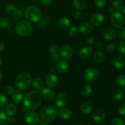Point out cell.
Wrapping results in <instances>:
<instances>
[{"mask_svg":"<svg viewBox=\"0 0 125 125\" xmlns=\"http://www.w3.org/2000/svg\"><path fill=\"white\" fill-rule=\"evenodd\" d=\"M68 33H69L70 36H76L78 33V28L76 26H73L70 27L69 29V31H68Z\"/></svg>","mask_w":125,"mask_h":125,"instance_id":"74e56055","label":"cell"},{"mask_svg":"<svg viewBox=\"0 0 125 125\" xmlns=\"http://www.w3.org/2000/svg\"><path fill=\"white\" fill-rule=\"evenodd\" d=\"M116 50V45L114 43H110L106 47V51L108 54H114Z\"/></svg>","mask_w":125,"mask_h":125,"instance_id":"e575fe53","label":"cell"},{"mask_svg":"<svg viewBox=\"0 0 125 125\" xmlns=\"http://www.w3.org/2000/svg\"><path fill=\"white\" fill-rule=\"evenodd\" d=\"M18 20H19V18H18V17H16L15 18H14V21H15V22H16V21H18Z\"/></svg>","mask_w":125,"mask_h":125,"instance_id":"91938a15","label":"cell"},{"mask_svg":"<svg viewBox=\"0 0 125 125\" xmlns=\"http://www.w3.org/2000/svg\"><path fill=\"white\" fill-rule=\"evenodd\" d=\"M15 89L11 85H7L4 89V94L7 96V95H12L14 93Z\"/></svg>","mask_w":125,"mask_h":125,"instance_id":"8d00e7d4","label":"cell"},{"mask_svg":"<svg viewBox=\"0 0 125 125\" xmlns=\"http://www.w3.org/2000/svg\"><path fill=\"white\" fill-rule=\"evenodd\" d=\"M73 6L76 10H83L87 6V0H73Z\"/></svg>","mask_w":125,"mask_h":125,"instance_id":"f1b7e54d","label":"cell"},{"mask_svg":"<svg viewBox=\"0 0 125 125\" xmlns=\"http://www.w3.org/2000/svg\"><path fill=\"white\" fill-rule=\"evenodd\" d=\"M12 100L14 103L20 104L23 101L24 94L20 90H17L14 92L12 95Z\"/></svg>","mask_w":125,"mask_h":125,"instance_id":"44dd1931","label":"cell"},{"mask_svg":"<svg viewBox=\"0 0 125 125\" xmlns=\"http://www.w3.org/2000/svg\"><path fill=\"white\" fill-rule=\"evenodd\" d=\"M5 112L7 116H14L17 112V107L13 103H9L6 106Z\"/></svg>","mask_w":125,"mask_h":125,"instance_id":"83f0119b","label":"cell"},{"mask_svg":"<svg viewBox=\"0 0 125 125\" xmlns=\"http://www.w3.org/2000/svg\"><path fill=\"white\" fill-rule=\"evenodd\" d=\"M110 23L113 28H120L125 23V18L123 15L118 12H114L110 17Z\"/></svg>","mask_w":125,"mask_h":125,"instance_id":"8992f818","label":"cell"},{"mask_svg":"<svg viewBox=\"0 0 125 125\" xmlns=\"http://www.w3.org/2000/svg\"><path fill=\"white\" fill-rule=\"evenodd\" d=\"M6 118H7V117H6V114L2 110L0 109V125L4 123L6 121Z\"/></svg>","mask_w":125,"mask_h":125,"instance_id":"7bdbcfd3","label":"cell"},{"mask_svg":"<svg viewBox=\"0 0 125 125\" xmlns=\"http://www.w3.org/2000/svg\"><path fill=\"white\" fill-rule=\"evenodd\" d=\"M93 54V49L90 46H85L82 48L79 51V56L83 60L89 59Z\"/></svg>","mask_w":125,"mask_h":125,"instance_id":"2e32d148","label":"cell"},{"mask_svg":"<svg viewBox=\"0 0 125 125\" xmlns=\"http://www.w3.org/2000/svg\"><path fill=\"white\" fill-rule=\"evenodd\" d=\"M112 65L115 68L118 70L125 68V57L122 55L115 56L112 61Z\"/></svg>","mask_w":125,"mask_h":125,"instance_id":"9a60e30c","label":"cell"},{"mask_svg":"<svg viewBox=\"0 0 125 125\" xmlns=\"http://www.w3.org/2000/svg\"><path fill=\"white\" fill-rule=\"evenodd\" d=\"M24 15L29 22L37 23L42 18V12L40 9L37 6H30L26 9Z\"/></svg>","mask_w":125,"mask_h":125,"instance_id":"277c9868","label":"cell"},{"mask_svg":"<svg viewBox=\"0 0 125 125\" xmlns=\"http://www.w3.org/2000/svg\"><path fill=\"white\" fill-rule=\"evenodd\" d=\"M59 54L61 57H62L63 59H70L74 55V50L70 45H63L59 50Z\"/></svg>","mask_w":125,"mask_h":125,"instance_id":"9c48e42d","label":"cell"},{"mask_svg":"<svg viewBox=\"0 0 125 125\" xmlns=\"http://www.w3.org/2000/svg\"><path fill=\"white\" fill-rule=\"evenodd\" d=\"M109 12H111V13H113V12H114V8H113V7H112V8H111V7H110V8L109 9Z\"/></svg>","mask_w":125,"mask_h":125,"instance_id":"6f0895ef","label":"cell"},{"mask_svg":"<svg viewBox=\"0 0 125 125\" xmlns=\"http://www.w3.org/2000/svg\"><path fill=\"white\" fill-rule=\"evenodd\" d=\"M119 52L123 55H125V41L122 42L120 43L118 46Z\"/></svg>","mask_w":125,"mask_h":125,"instance_id":"f6af8a7d","label":"cell"},{"mask_svg":"<svg viewBox=\"0 0 125 125\" xmlns=\"http://www.w3.org/2000/svg\"><path fill=\"white\" fill-rule=\"evenodd\" d=\"M7 102V98L4 93H0V107H4Z\"/></svg>","mask_w":125,"mask_h":125,"instance_id":"d590c367","label":"cell"},{"mask_svg":"<svg viewBox=\"0 0 125 125\" xmlns=\"http://www.w3.org/2000/svg\"><path fill=\"white\" fill-rule=\"evenodd\" d=\"M112 125H125V122L122 118L117 117L112 120Z\"/></svg>","mask_w":125,"mask_h":125,"instance_id":"60d3db41","label":"cell"},{"mask_svg":"<svg viewBox=\"0 0 125 125\" xmlns=\"http://www.w3.org/2000/svg\"><path fill=\"white\" fill-rule=\"evenodd\" d=\"M5 49V45L4 42L1 40H0V52H2Z\"/></svg>","mask_w":125,"mask_h":125,"instance_id":"db71d44e","label":"cell"},{"mask_svg":"<svg viewBox=\"0 0 125 125\" xmlns=\"http://www.w3.org/2000/svg\"><path fill=\"white\" fill-rule=\"evenodd\" d=\"M6 121L9 124H12L15 122V118L13 116H8L6 118Z\"/></svg>","mask_w":125,"mask_h":125,"instance_id":"f907efd6","label":"cell"},{"mask_svg":"<svg viewBox=\"0 0 125 125\" xmlns=\"http://www.w3.org/2000/svg\"><path fill=\"white\" fill-rule=\"evenodd\" d=\"M81 17V11L78 10H76V11H74L73 13V19L75 20H79V19Z\"/></svg>","mask_w":125,"mask_h":125,"instance_id":"bcb514c9","label":"cell"},{"mask_svg":"<svg viewBox=\"0 0 125 125\" xmlns=\"http://www.w3.org/2000/svg\"><path fill=\"white\" fill-rule=\"evenodd\" d=\"M123 6V0H114L112 1V7L116 10H120Z\"/></svg>","mask_w":125,"mask_h":125,"instance_id":"836d02e7","label":"cell"},{"mask_svg":"<svg viewBox=\"0 0 125 125\" xmlns=\"http://www.w3.org/2000/svg\"><path fill=\"white\" fill-rule=\"evenodd\" d=\"M103 35L104 38L107 41H112L116 38L117 34L116 31L113 27L107 26H106L103 30Z\"/></svg>","mask_w":125,"mask_h":125,"instance_id":"8fae6325","label":"cell"},{"mask_svg":"<svg viewBox=\"0 0 125 125\" xmlns=\"http://www.w3.org/2000/svg\"><path fill=\"white\" fill-rule=\"evenodd\" d=\"M2 78H3V73H2V72L0 70V81L2 79Z\"/></svg>","mask_w":125,"mask_h":125,"instance_id":"9f6ffc18","label":"cell"},{"mask_svg":"<svg viewBox=\"0 0 125 125\" xmlns=\"http://www.w3.org/2000/svg\"><path fill=\"white\" fill-rule=\"evenodd\" d=\"M1 65H2V60H1V59L0 58V67L1 66Z\"/></svg>","mask_w":125,"mask_h":125,"instance_id":"6125c7cd","label":"cell"},{"mask_svg":"<svg viewBox=\"0 0 125 125\" xmlns=\"http://www.w3.org/2000/svg\"><path fill=\"white\" fill-rule=\"evenodd\" d=\"M111 98H112V101L114 102H120L125 98L124 92L121 90H115L112 93Z\"/></svg>","mask_w":125,"mask_h":125,"instance_id":"4316f807","label":"cell"},{"mask_svg":"<svg viewBox=\"0 0 125 125\" xmlns=\"http://www.w3.org/2000/svg\"><path fill=\"white\" fill-rule=\"evenodd\" d=\"M122 12H123V14L125 15V6H123V7H122Z\"/></svg>","mask_w":125,"mask_h":125,"instance_id":"680465c9","label":"cell"},{"mask_svg":"<svg viewBox=\"0 0 125 125\" xmlns=\"http://www.w3.org/2000/svg\"><path fill=\"white\" fill-rule=\"evenodd\" d=\"M10 125L9 124H4V125Z\"/></svg>","mask_w":125,"mask_h":125,"instance_id":"be15d7a7","label":"cell"},{"mask_svg":"<svg viewBox=\"0 0 125 125\" xmlns=\"http://www.w3.org/2000/svg\"><path fill=\"white\" fill-rule=\"evenodd\" d=\"M31 83L32 77L30 73L26 71H23L17 77L15 85L18 90H26L29 89Z\"/></svg>","mask_w":125,"mask_h":125,"instance_id":"3957f363","label":"cell"},{"mask_svg":"<svg viewBox=\"0 0 125 125\" xmlns=\"http://www.w3.org/2000/svg\"><path fill=\"white\" fill-rule=\"evenodd\" d=\"M60 57H61V56H60L59 52L50 53V59L53 62H57L59 60Z\"/></svg>","mask_w":125,"mask_h":125,"instance_id":"f35d334b","label":"cell"},{"mask_svg":"<svg viewBox=\"0 0 125 125\" xmlns=\"http://www.w3.org/2000/svg\"><path fill=\"white\" fill-rule=\"evenodd\" d=\"M53 0H41V2L44 6H49L52 2Z\"/></svg>","mask_w":125,"mask_h":125,"instance_id":"f5cc1de1","label":"cell"},{"mask_svg":"<svg viewBox=\"0 0 125 125\" xmlns=\"http://www.w3.org/2000/svg\"><path fill=\"white\" fill-rule=\"evenodd\" d=\"M24 15V12H23V10L21 9H18V12H17V15H16V17H18V18H21L23 17Z\"/></svg>","mask_w":125,"mask_h":125,"instance_id":"681fc988","label":"cell"},{"mask_svg":"<svg viewBox=\"0 0 125 125\" xmlns=\"http://www.w3.org/2000/svg\"><path fill=\"white\" fill-rule=\"evenodd\" d=\"M124 95H125V90L124 91Z\"/></svg>","mask_w":125,"mask_h":125,"instance_id":"e7e4bbea","label":"cell"},{"mask_svg":"<svg viewBox=\"0 0 125 125\" xmlns=\"http://www.w3.org/2000/svg\"><path fill=\"white\" fill-rule=\"evenodd\" d=\"M118 37L122 40H125V27H122L118 31Z\"/></svg>","mask_w":125,"mask_h":125,"instance_id":"ee69618b","label":"cell"},{"mask_svg":"<svg viewBox=\"0 0 125 125\" xmlns=\"http://www.w3.org/2000/svg\"><path fill=\"white\" fill-rule=\"evenodd\" d=\"M58 116L62 120H69L73 117L72 110L67 107H62L57 112Z\"/></svg>","mask_w":125,"mask_h":125,"instance_id":"ac0fdd59","label":"cell"},{"mask_svg":"<svg viewBox=\"0 0 125 125\" xmlns=\"http://www.w3.org/2000/svg\"><path fill=\"white\" fill-rule=\"evenodd\" d=\"M18 10V8L17 6L13 3L8 4L6 7V13L10 17H15Z\"/></svg>","mask_w":125,"mask_h":125,"instance_id":"603a6c76","label":"cell"},{"mask_svg":"<svg viewBox=\"0 0 125 125\" xmlns=\"http://www.w3.org/2000/svg\"><path fill=\"white\" fill-rule=\"evenodd\" d=\"M72 125H85V124L84 122H81V121H78V122H74V123H73Z\"/></svg>","mask_w":125,"mask_h":125,"instance_id":"11a10c76","label":"cell"},{"mask_svg":"<svg viewBox=\"0 0 125 125\" xmlns=\"http://www.w3.org/2000/svg\"><path fill=\"white\" fill-rule=\"evenodd\" d=\"M44 82L48 87L54 88L58 84V78L54 73H49L45 76Z\"/></svg>","mask_w":125,"mask_h":125,"instance_id":"4fadbf2b","label":"cell"},{"mask_svg":"<svg viewBox=\"0 0 125 125\" xmlns=\"http://www.w3.org/2000/svg\"><path fill=\"white\" fill-rule=\"evenodd\" d=\"M95 48H96V49L100 50V49L102 48L103 47V42L101 41H97L95 43Z\"/></svg>","mask_w":125,"mask_h":125,"instance_id":"816d5d0a","label":"cell"},{"mask_svg":"<svg viewBox=\"0 0 125 125\" xmlns=\"http://www.w3.org/2000/svg\"><path fill=\"white\" fill-rule=\"evenodd\" d=\"M32 25L28 20H21L17 23L15 26V32L21 37H27L32 32Z\"/></svg>","mask_w":125,"mask_h":125,"instance_id":"5b68a950","label":"cell"},{"mask_svg":"<svg viewBox=\"0 0 125 125\" xmlns=\"http://www.w3.org/2000/svg\"><path fill=\"white\" fill-rule=\"evenodd\" d=\"M13 21L9 17H3L0 20V27L4 29H8L13 26Z\"/></svg>","mask_w":125,"mask_h":125,"instance_id":"7402d4cb","label":"cell"},{"mask_svg":"<svg viewBox=\"0 0 125 125\" xmlns=\"http://www.w3.org/2000/svg\"><path fill=\"white\" fill-rule=\"evenodd\" d=\"M94 3L96 7L99 8H102L105 6L106 4V0H94Z\"/></svg>","mask_w":125,"mask_h":125,"instance_id":"ab89813d","label":"cell"},{"mask_svg":"<svg viewBox=\"0 0 125 125\" xmlns=\"http://www.w3.org/2000/svg\"><path fill=\"white\" fill-rule=\"evenodd\" d=\"M58 25L61 29L67 30L70 27V21L67 17H61L58 20Z\"/></svg>","mask_w":125,"mask_h":125,"instance_id":"cb8c5ba5","label":"cell"},{"mask_svg":"<svg viewBox=\"0 0 125 125\" xmlns=\"http://www.w3.org/2000/svg\"><path fill=\"white\" fill-rule=\"evenodd\" d=\"M57 115V108L51 104L44 106L40 111V118L42 121L47 124L53 122L56 119Z\"/></svg>","mask_w":125,"mask_h":125,"instance_id":"7a4b0ae2","label":"cell"},{"mask_svg":"<svg viewBox=\"0 0 125 125\" xmlns=\"http://www.w3.org/2000/svg\"><path fill=\"white\" fill-rule=\"evenodd\" d=\"M94 42H95V40H94V37L92 36H89L87 37L86 40H85V42L87 45H92L94 44Z\"/></svg>","mask_w":125,"mask_h":125,"instance_id":"c3c4849f","label":"cell"},{"mask_svg":"<svg viewBox=\"0 0 125 125\" xmlns=\"http://www.w3.org/2000/svg\"><path fill=\"white\" fill-rule=\"evenodd\" d=\"M55 104L58 107H63L68 103V96L65 92H61L56 96L55 98Z\"/></svg>","mask_w":125,"mask_h":125,"instance_id":"7c38bea8","label":"cell"},{"mask_svg":"<svg viewBox=\"0 0 125 125\" xmlns=\"http://www.w3.org/2000/svg\"><path fill=\"white\" fill-rule=\"evenodd\" d=\"M104 21V17L102 13L99 12H96L93 14L90 18V23L95 26H99L101 25Z\"/></svg>","mask_w":125,"mask_h":125,"instance_id":"e0dca14e","label":"cell"},{"mask_svg":"<svg viewBox=\"0 0 125 125\" xmlns=\"http://www.w3.org/2000/svg\"><path fill=\"white\" fill-rule=\"evenodd\" d=\"M93 57L95 62H98V63H103L106 60L105 54L103 53V52L100 51V50L95 51V53L94 54Z\"/></svg>","mask_w":125,"mask_h":125,"instance_id":"4dcf8cb0","label":"cell"},{"mask_svg":"<svg viewBox=\"0 0 125 125\" xmlns=\"http://www.w3.org/2000/svg\"><path fill=\"white\" fill-rule=\"evenodd\" d=\"M49 52L50 53H52V52H59V47L57 45H53L50 48V50H49Z\"/></svg>","mask_w":125,"mask_h":125,"instance_id":"7dc6e473","label":"cell"},{"mask_svg":"<svg viewBox=\"0 0 125 125\" xmlns=\"http://www.w3.org/2000/svg\"><path fill=\"white\" fill-rule=\"evenodd\" d=\"M117 111L120 115L125 116V103L120 104L117 109Z\"/></svg>","mask_w":125,"mask_h":125,"instance_id":"b9f144b4","label":"cell"},{"mask_svg":"<svg viewBox=\"0 0 125 125\" xmlns=\"http://www.w3.org/2000/svg\"><path fill=\"white\" fill-rule=\"evenodd\" d=\"M50 20L46 16H43L40 18V20L37 22L38 25L40 28H45L49 24Z\"/></svg>","mask_w":125,"mask_h":125,"instance_id":"d6a6232c","label":"cell"},{"mask_svg":"<svg viewBox=\"0 0 125 125\" xmlns=\"http://www.w3.org/2000/svg\"><path fill=\"white\" fill-rule=\"evenodd\" d=\"M42 101L41 94L38 90L29 92L23 98V104L26 109L34 111L40 106Z\"/></svg>","mask_w":125,"mask_h":125,"instance_id":"6da1fadb","label":"cell"},{"mask_svg":"<svg viewBox=\"0 0 125 125\" xmlns=\"http://www.w3.org/2000/svg\"><path fill=\"white\" fill-rule=\"evenodd\" d=\"M24 120L29 125H37L40 122V117L37 112L34 111H28L24 115Z\"/></svg>","mask_w":125,"mask_h":125,"instance_id":"ba28073f","label":"cell"},{"mask_svg":"<svg viewBox=\"0 0 125 125\" xmlns=\"http://www.w3.org/2000/svg\"><path fill=\"white\" fill-rule=\"evenodd\" d=\"M56 68L59 73H66L69 68V64L65 60L58 61L56 63Z\"/></svg>","mask_w":125,"mask_h":125,"instance_id":"ffe728a7","label":"cell"},{"mask_svg":"<svg viewBox=\"0 0 125 125\" xmlns=\"http://www.w3.org/2000/svg\"><path fill=\"white\" fill-rule=\"evenodd\" d=\"M40 94H41L42 98L44 100L48 102L53 101L56 96L54 91L50 87L43 88Z\"/></svg>","mask_w":125,"mask_h":125,"instance_id":"30bf717a","label":"cell"},{"mask_svg":"<svg viewBox=\"0 0 125 125\" xmlns=\"http://www.w3.org/2000/svg\"><path fill=\"white\" fill-rule=\"evenodd\" d=\"M93 110V104L90 101H84L80 106L81 112L84 115H88L92 112Z\"/></svg>","mask_w":125,"mask_h":125,"instance_id":"d6986e66","label":"cell"},{"mask_svg":"<svg viewBox=\"0 0 125 125\" xmlns=\"http://www.w3.org/2000/svg\"></svg>","mask_w":125,"mask_h":125,"instance_id":"03108f58","label":"cell"},{"mask_svg":"<svg viewBox=\"0 0 125 125\" xmlns=\"http://www.w3.org/2000/svg\"><path fill=\"white\" fill-rule=\"evenodd\" d=\"M106 112L101 108L96 109L92 114V118L96 122H102L106 118Z\"/></svg>","mask_w":125,"mask_h":125,"instance_id":"5bb4252c","label":"cell"},{"mask_svg":"<svg viewBox=\"0 0 125 125\" xmlns=\"http://www.w3.org/2000/svg\"><path fill=\"white\" fill-rule=\"evenodd\" d=\"M32 85L37 90H42L45 87V82L40 78H36L33 81Z\"/></svg>","mask_w":125,"mask_h":125,"instance_id":"1f68e13d","label":"cell"},{"mask_svg":"<svg viewBox=\"0 0 125 125\" xmlns=\"http://www.w3.org/2000/svg\"><path fill=\"white\" fill-rule=\"evenodd\" d=\"M39 125H48V124L47 123H44V122H43V123H40Z\"/></svg>","mask_w":125,"mask_h":125,"instance_id":"94428289","label":"cell"},{"mask_svg":"<svg viewBox=\"0 0 125 125\" xmlns=\"http://www.w3.org/2000/svg\"><path fill=\"white\" fill-rule=\"evenodd\" d=\"M79 31L84 35L90 34L93 31L92 24L89 23H82L79 26Z\"/></svg>","mask_w":125,"mask_h":125,"instance_id":"d4e9b609","label":"cell"},{"mask_svg":"<svg viewBox=\"0 0 125 125\" xmlns=\"http://www.w3.org/2000/svg\"><path fill=\"white\" fill-rule=\"evenodd\" d=\"M115 85L118 89H125V75L123 74H119L117 76L115 79Z\"/></svg>","mask_w":125,"mask_h":125,"instance_id":"f546056e","label":"cell"},{"mask_svg":"<svg viewBox=\"0 0 125 125\" xmlns=\"http://www.w3.org/2000/svg\"><path fill=\"white\" fill-rule=\"evenodd\" d=\"M100 76V72L96 68H89L85 70L83 74L84 79L87 83H93Z\"/></svg>","mask_w":125,"mask_h":125,"instance_id":"52a82bcc","label":"cell"},{"mask_svg":"<svg viewBox=\"0 0 125 125\" xmlns=\"http://www.w3.org/2000/svg\"><path fill=\"white\" fill-rule=\"evenodd\" d=\"M93 91L92 86L89 83L84 84L81 88V94L84 97L89 96L92 94Z\"/></svg>","mask_w":125,"mask_h":125,"instance_id":"484cf974","label":"cell"}]
</instances>
